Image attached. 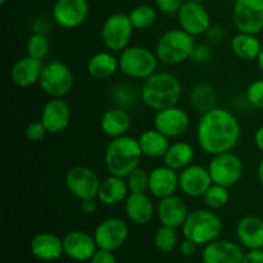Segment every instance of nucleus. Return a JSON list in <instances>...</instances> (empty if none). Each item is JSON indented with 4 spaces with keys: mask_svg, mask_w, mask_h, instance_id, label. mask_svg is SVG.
Instances as JSON below:
<instances>
[{
    "mask_svg": "<svg viewBox=\"0 0 263 263\" xmlns=\"http://www.w3.org/2000/svg\"><path fill=\"white\" fill-rule=\"evenodd\" d=\"M216 90L210 84H198L190 91V104L202 115L216 107Z\"/></svg>",
    "mask_w": 263,
    "mask_h": 263,
    "instance_id": "obj_32",
    "label": "nucleus"
},
{
    "mask_svg": "<svg viewBox=\"0 0 263 263\" xmlns=\"http://www.w3.org/2000/svg\"><path fill=\"white\" fill-rule=\"evenodd\" d=\"M189 213L187 205L185 204L184 200L175 194L159 199L158 207H157V216H158L159 222L174 229L184 225Z\"/></svg>",
    "mask_w": 263,
    "mask_h": 263,
    "instance_id": "obj_21",
    "label": "nucleus"
},
{
    "mask_svg": "<svg viewBox=\"0 0 263 263\" xmlns=\"http://www.w3.org/2000/svg\"><path fill=\"white\" fill-rule=\"evenodd\" d=\"M239 241L249 251L263 249V220L257 216H246L236 225Z\"/></svg>",
    "mask_w": 263,
    "mask_h": 263,
    "instance_id": "obj_23",
    "label": "nucleus"
},
{
    "mask_svg": "<svg viewBox=\"0 0 263 263\" xmlns=\"http://www.w3.org/2000/svg\"><path fill=\"white\" fill-rule=\"evenodd\" d=\"M102 131L109 138H120L126 135L131 127V117L125 108L116 107L105 110L100 120Z\"/></svg>",
    "mask_w": 263,
    "mask_h": 263,
    "instance_id": "obj_26",
    "label": "nucleus"
},
{
    "mask_svg": "<svg viewBox=\"0 0 263 263\" xmlns=\"http://www.w3.org/2000/svg\"><path fill=\"white\" fill-rule=\"evenodd\" d=\"M213 184L210 171L200 164H190L179 174V189L186 197L200 198Z\"/></svg>",
    "mask_w": 263,
    "mask_h": 263,
    "instance_id": "obj_15",
    "label": "nucleus"
},
{
    "mask_svg": "<svg viewBox=\"0 0 263 263\" xmlns=\"http://www.w3.org/2000/svg\"><path fill=\"white\" fill-rule=\"evenodd\" d=\"M128 238V226L122 218L109 217L97 226L94 239L98 248L115 252L125 244Z\"/></svg>",
    "mask_w": 263,
    "mask_h": 263,
    "instance_id": "obj_13",
    "label": "nucleus"
},
{
    "mask_svg": "<svg viewBox=\"0 0 263 263\" xmlns=\"http://www.w3.org/2000/svg\"><path fill=\"white\" fill-rule=\"evenodd\" d=\"M195 247H197V244L185 238L184 240H182V243L180 244V252H181V254L184 257H190L194 254Z\"/></svg>",
    "mask_w": 263,
    "mask_h": 263,
    "instance_id": "obj_44",
    "label": "nucleus"
},
{
    "mask_svg": "<svg viewBox=\"0 0 263 263\" xmlns=\"http://www.w3.org/2000/svg\"><path fill=\"white\" fill-rule=\"evenodd\" d=\"M182 97L180 80L168 72H156L144 80L140 89V98L151 109L158 110L175 107Z\"/></svg>",
    "mask_w": 263,
    "mask_h": 263,
    "instance_id": "obj_2",
    "label": "nucleus"
},
{
    "mask_svg": "<svg viewBox=\"0 0 263 263\" xmlns=\"http://www.w3.org/2000/svg\"><path fill=\"white\" fill-rule=\"evenodd\" d=\"M7 3V0H0V4H5Z\"/></svg>",
    "mask_w": 263,
    "mask_h": 263,
    "instance_id": "obj_51",
    "label": "nucleus"
},
{
    "mask_svg": "<svg viewBox=\"0 0 263 263\" xmlns=\"http://www.w3.org/2000/svg\"><path fill=\"white\" fill-rule=\"evenodd\" d=\"M31 253L41 261H55L64 253L63 240L51 233H40L31 240Z\"/></svg>",
    "mask_w": 263,
    "mask_h": 263,
    "instance_id": "obj_24",
    "label": "nucleus"
},
{
    "mask_svg": "<svg viewBox=\"0 0 263 263\" xmlns=\"http://www.w3.org/2000/svg\"><path fill=\"white\" fill-rule=\"evenodd\" d=\"M202 198L208 208L221 210L225 205H228L229 200H230V193H229V187L218 184H212Z\"/></svg>",
    "mask_w": 263,
    "mask_h": 263,
    "instance_id": "obj_34",
    "label": "nucleus"
},
{
    "mask_svg": "<svg viewBox=\"0 0 263 263\" xmlns=\"http://www.w3.org/2000/svg\"><path fill=\"white\" fill-rule=\"evenodd\" d=\"M90 263H116L115 254L112 251L107 249H98L94 256L90 259Z\"/></svg>",
    "mask_w": 263,
    "mask_h": 263,
    "instance_id": "obj_42",
    "label": "nucleus"
},
{
    "mask_svg": "<svg viewBox=\"0 0 263 263\" xmlns=\"http://www.w3.org/2000/svg\"><path fill=\"white\" fill-rule=\"evenodd\" d=\"M179 189V174L167 166L157 167L149 172V193L157 199L174 195Z\"/></svg>",
    "mask_w": 263,
    "mask_h": 263,
    "instance_id": "obj_20",
    "label": "nucleus"
},
{
    "mask_svg": "<svg viewBox=\"0 0 263 263\" xmlns=\"http://www.w3.org/2000/svg\"><path fill=\"white\" fill-rule=\"evenodd\" d=\"M71 107L63 98H51L41 110V122L49 134H59L71 122Z\"/></svg>",
    "mask_w": 263,
    "mask_h": 263,
    "instance_id": "obj_17",
    "label": "nucleus"
},
{
    "mask_svg": "<svg viewBox=\"0 0 263 263\" xmlns=\"http://www.w3.org/2000/svg\"><path fill=\"white\" fill-rule=\"evenodd\" d=\"M189 125V115L177 105L158 110L154 116V128L170 139L184 135Z\"/></svg>",
    "mask_w": 263,
    "mask_h": 263,
    "instance_id": "obj_16",
    "label": "nucleus"
},
{
    "mask_svg": "<svg viewBox=\"0 0 263 263\" xmlns=\"http://www.w3.org/2000/svg\"><path fill=\"white\" fill-rule=\"evenodd\" d=\"M257 63H258L259 69H261V72L263 73V49H262L261 54H259V57L257 58Z\"/></svg>",
    "mask_w": 263,
    "mask_h": 263,
    "instance_id": "obj_49",
    "label": "nucleus"
},
{
    "mask_svg": "<svg viewBox=\"0 0 263 263\" xmlns=\"http://www.w3.org/2000/svg\"><path fill=\"white\" fill-rule=\"evenodd\" d=\"M64 254L74 261H87L91 259L98 251L94 236L85 231H71L63 238Z\"/></svg>",
    "mask_w": 263,
    "mask_h": 263,
    "instance_id": "obj_18",
    "label": "nucleus"
},
{
    "mask_svg": "<svg viewBox=\"0 0 263 263\" xmlns=\"http://www.w3.org/2000/svg\"><path fill=\"white\" fill-rule=\"evenodd\" d=\"M89 15L87 0H57L51 17L62 28L72 30L81 26Z\"/></svg>",
    "mask_w": 263,
    "mask_h": 263,
    "instance_id": "obj_14",
    "label": "nucleus"
},
{
    "mask_svg": "<svg viewBox=\"0 0 263 263\" xmlns=\"http://www.w3.org/2000/svg\"><path fill=\"white\" fill-rule=\"evenodd\" d=\"M184 2H200V3H202L203 0H184Z\"/></svg>",
    "mask_w": 263,
    "mask_h": 263,
    "instance_id": "obj_50",
    "label": "nucleus"
},
{
    "mask_svg": "<svg viewBox=\"0 0 263 263\" xmlns=\"http://www.w3.org/2000/svg\"><path fill=\"white\" fill-rule=\"evenodd\" d=\"M139 145H140L143 156L148 158H163L170 148V138L159 133L158 130H146L139 136Z\"/></svg>",
    "mask_w": 263,
    "mask_h": 263,
    "instance_id": "obj_30",
    "label": "nucleus"
},
{
    "mask_svg": "<svg viewBox=\"0 0 263 263\" xmlns=\"http://www.w3.org/2000/svg\"><path fill=\"white\" fill-rule=\"evenodd\" d=\"M66 186L80 200L97 199L102 180L94 170L86 166H74L66 174Z\"/></svg>",
    "mask_w": 263,
    "mask_h": 263,
    "instance_id": "obj_10",
    "label": "nucleus"
},
{
    "mask_svg": "<svg viewBox=\"0 0 263 263\" xmlns=\"http://www.w3.org/2000/svg\"><path fill=\"white\" fill-rule=\"evenodd\" d=\"M49 49H50V43H49L48 36L43 32L32 33L28 37L27 44H26L27 55L36 59H40V61H43L48 55Z\"/></svg>",
    "mask_w": 263,
    "mask_h": 263,
    "instance_id": "obj_35",
    "label": "nucleus"
},
{
    "mask_svg": "<svg viewBox=\"0 0 263 263\" xmlns=\"http://www.w3.org/2000/svg\"><path fill=\"white\" fill-rule=\"evenodd\" d=\"M195 37L181 28L166 31L158 39L156 45V55L159 62L168 66L180 64L189 61L195 48Z\"/></svg>",
    "mask_w": 263,
    "mask_h": 263,
    "instance_id": "obj_4",
    "label": "nucleus"
},
{
    "mask_svg": "<svg viewBox=\"0 0 263 263\" xmlns=\"http://www.w3.org/2000/svg\"><path fill=\"white\" fill-rule=\"evenodd\" d=\"M225 2H234V3H235L236 0H225Z\"/></svg>",
    "mask_w": 263,
    "mask_h": 263,
    "instance_id": "obj_52",
    "label": "nucleus"
},
{
    "mask_svg": "<svg viewBox=\"0 0 263 263\" xmlns=\"http://www.w3.org/2000/svg\"><path fill=\"white\" fill-rule=\"evenodd\" d=\"M233 22L239 32L258 35L263 30V0H236Z\"/></svg>",
    "mask_w": 263,
    "mask_h": 263,
    "instance_id": "obj_11",
    "label": "nucleus"
},
{
    "mask_svg": "<svg viewBox=\"0 0 263 263\" xmlns=\"http://www.w3.org/2000/svg\"><path fill=\"white\" fill-rule=\"evenodd\" d=\"M194 157V148L189 143L177 141V143L170 145L168 151L163 157V162L164 166L170 167L175 171H181L193 163Z\"/></svg>",
    "mask_w": 263,
    "mask_h": 263,
    "instance_id": "obj_31",
    "label": "nucleus"
},
{
    "mask_svg": "<svg viewBox=\"0 0 263 263\" xmlns=\"http://www.w3.org/2000/svg\"><path fill=\"white\" fill-rule=\"evenodd\" d=\"M131 23L136 30H146L152 27L157 20V12L153 7L146 4L136 5L128 13Z\"/></svg>",
    "mask_w": 263,
    "mask_h": 263,
    "instance_id": "obj_33",
    "label": "nucleus"
},
{
    "mask_svg": "<svg viewBox=\"0 0 263 263\" xmlns=\"http://www.w3.org/2000/svg\"><path fill=\"white\" fill-rule=\"evenodd\" d=\"M212 49H211L210 46L205 45V44H197L189 61L198 64H204L208 63V62L212 59Z\"/></svg>",
    "mask_w": 263,
    "mask_h": 263,
    "instance_id": "obj_40",
    "label": "nucleus"
},
{
    "mask_svg": "<svg viewBox=\"0 0 263 263\" xmlns=\"http://www.w3.org/2000/svg\"><path fill=\"white\" fill-rule=\"evenodd\" d=\"M134 26L128 14L115 13L104 21L102 26V41L110 51H122L130 44Z\"/></svg>",
    "mask_w": 263,
    "mask_h": 263,
    "instance_id": "obj_8",
    "label": "nucleus"
},
{
    "mask_svg": "<svg viewBox=\"0 0 263 263\" xmlns=\"http://www.w3.org/2000/svg\"><path fill=\"white\" fill-rule=\"evenodd\" d=\"M80 207H81L84 213L91 215V213H94L97 211V202H95V199H84L81 200V205Z\"/></svg>",
    "mask_w": 263,
    "mask_h": 263,
    "instance_id": "obj_46",
    "label": "nucleus"
},
{
    "mask_svg": "<svg viewBox=\"0 0 263 263\" xmlns=\"http://www.w3.org/2000/svg\"><path fill=\"white\" fill-rule=\"evenodd\" d=\"M154 244L162 253H170L177 244V234L174 228L162 225L154 234Z\"/></svg>",
    "mask_w": 263,
    "mask_h": 263,
    "instance_id": "obj_36",
    "label": "nucleus"
},
{
    "mask_svg": "<svg viewBox=\"0 0 263 263\" xmlns=\"http://www.w3.org/2000/svg\"><path fill=\"white\" fill-rule=\"evenodd\" d=\"M120 71L127 77L136 80H145L156 73L158 58L156 53L145 46H127L122 50L120 58Z\"/></svg>",
    "mask_w": 263,
    "mask_h": 263,
    "instance_id": "obj_6",
    "label": "nucleus"
},
{
    "mask_svg": "<svg viewBox=\"0 0 263 263\" xmlns=\"http://www.w3.org/2000/svg\"><path fill=\"white\" fill-rule=\"evenodd\" d=\"M240 135L238 118L223 108L215 107L203 113L197 125L198 145L211 156L233 151L238 145Z\"/></svg>",
    "mask_w": 263,
    "mask_h": 263,
    "instance_id": "obj_1",
    "label": "nucleus"
},
{
    "mask_svg": "<svg viewBox=\"0 0 263 263\" xmlns=\"http://www.w3.org/2000/svg\"><path fill=\"white\" fill-rule=\"evenodd\" d=\"M241 263H263V249H252L244 254Z\"/></svg>",
    "mask_w": 263,
    "mask_h": 263,
    "instance_id": "obj_43",
    "label": "nucleus"
},
{
    "mask_svg": "<svg viewBox=\"0 0 263 263\" xmlns=\"http://www.w3.org/2000/svg\"><path fill=\"white\" fill-rule=\"evenodd\" d=\"M257 177H258L259 184H261V186L263 187V159L259 162L258 167H257Z\"/></svg>",
    "mask_w": 263,
    "mask_h": 263,
    "instance_id": "obj_48",
    "label": "nucleus"
},
{
    "mask_svg": "<svg viewBox=\"0 0 263 263\" xmlns=\"http://www.w3.org/2000/svg\"><path fill=\"white\" fill-rule=\"evenodd\" d=\"M141 157L143 152L138 139L128 135L115 138L105 149V168L109 175L126 179L134 170L138 168Z\"/></svg>",
    "mask_w": 263,
    "mask_h": 263,
    "instance_id": "obj_3",
    "label": "nucleus"
},
{
    "mask_svg": "<svg viewBox=\"0 0 263 263\" xmlns=\"http://www.w3.org/2000/svg\"><path fill=\"white\" fill-rule=\"evenodd\" d=\"M184 0H156L157 8L167 15L177 14Z\"/></svg>",
    "mask_w": 263,
    "mask_h": 263,
    "instance_id": "obj_41",
    "label": "nucleus"
},
{
    "mask_svg": "<svg viewBox=\"0 0 263 263\" xmlns=\"http://www.w3.org/2000/svg\"><path fill=\"white\" fill-rule=\"evenodd\" d=\"M125 212L135 225H146L154 216V204L146 194L130 193L125 200Z\"/></svg>",
    "mask_w": 263,
    "mask_h": 263,
    "instance_id": "obj_25",
    "label": "nucleus"
},
{
    "mask_svg": "<svg viewBox=\"0 0 263 263\" xmlns=\"http://www.w3.org/2000/svg\"><path fill=\"white\" fill-rule=\"evenodd\" d=\"M244 253L240 247L230 240L216 239L202 252L203 263H241Z\"/></svg>",
    "mask_w": 263,
    "mask_h": 263,
    "instance_id": "obj_19",
    "label": "nucleus"
},
{
    "mask_svg": "<svg viewBox=\"0 0 263 263\" xmlns=\"http://www.w3.org/2000/svg\"><path fill=\"white\" fill-rule=\"evenodd\" d=\"M205 35H208V37L212 41H221L223 39L225 32H223L221 26H211V28L208 30V32Z\"/></svg>",
    "mask_w": 263,
    "mask_h": 263,
    "instance_id": "obj_45",
    "label": "nucleus"
},
{
    "mask_svg": "<svg viewBox=\"0 0 263 263\" xmlns=\"http://www.w3.org/2000/svg\"><path fill=\"white\" fill-rule=\"evenodd\" d=\"M230 48L236 58L241 59V61L252 62L257 61L263 46L257 35L239 32L231 39Z\"/></svg>",
    "mask_w": 263,
    "mask_h": 263,
    "instance_id": "obj_29",
    "label": "nucleus"
},
{
    "mask_svg": "<svg viewBox=\"0 0 263 263\" xmlns=\"http://www.w3.org/2000/svg\"><path fill=\"white\" fill-rule=\"evenodd\" d=\"M41 90L50 98H63L73 87V74L69 67L61 61L44 64L39 80Z\"/></svg>",
    "mask_w": 263,
    "mask_h": 263,
    "instance_id": "obj_7",
    "label": "nucleus"
},
{
    "mask_svg": "<svg viewBox=\"0 0 263 263\" xmlns=\"http://www.w3.org/2000/svg\"><path fill=\"white\" fill-rule=\"evenodd\" d=\"M208 171L213 184L231 187L238 184L243 176V161L233 152L216 154L208 164Z\"/></svg>",
    "mask_w": 263,
    "mask_h": 263,
    "instance_id": "obj_9",
    "label": "nucleus"
},
{
    "mask_svg": "<svg viewBox=\"0 0 263 263\" xmlns=\"http://www.w3.org/2000/svg\"><path fill=\"white\" fill-rule=\"evenodd\" d=\"M44 64L40 59L26 55L18 59L10 69V80L18 87H28L39 82Z\"/></svg>",
    "mask_w": 263,
    "mask_h": 263,
    "instance_id": "obj_22",
    "label": "nucleus"
},
{
    "mask_svg": "<svg viewBox=\"0 0 263 263\" xmlns=\"http://www.w3.org/2000/svg\"><path fill=\"white\" fill-rule=\"evenodd\" d=\"M26 138L27 140L32 141V143H37V141H41L46 136L48 130L44 126V123L41 121H36V122H31L30 125L26 127Z\"/></svg>",
    "mask_w": 263,
    "mask_h": 263,
    "instance_id": "obj_39",
    "label": "nucleus"
},
{
    "mask_svg": "<svg viewBox=\"0 0 263 263\" xmlns=\"http://www.w3.org/2000/svg\"><path fill=\"white\" fill-rule=\"evenodd\" d=\"M254 144L263 153V126H261L254 134Z\"/></svg>",
    "mask_w": 263,
    "mask_h": 263,
    "instance_id": "obj_47",
    "label": "nucleus"
},
{
    "mask_svg": "<svg viewBox=\"0 0 263 263\" xmlns=\"http://www.w3.org/2000/svg\"><path fill=\"white\" fill-rule=\"evenodd\" d=\"M177 21L180 28L194 37L205 35L212 26L210 13L200 2H184L177 13Z\"/></svg>",
    "mask_w": 263,
    "mask_h": 263,
    "instance_id": "obj_12",
    "label": "nucleus"
},
{
    "mask_svg": "<svg viewBox=\"0 0 263 263\" xmlns=\"http://www.w3.org/2000/svg\"><path fill=\"white\" fill-rule=\"evenodd\" d=\"M127 186L130 193H135V194H145V192L149 190V174L145 170L138 168L134 170L127 177Z\"/></svg>",
    "mask_w": 263,
    "mask_h": 263,
    "instance_id": "obj_37",
    "label": "nucleus"
},
{
    "mask_svg": "<svg viewBox=\"0 0 263 263\" xmlns=\"http://www.w3.org/2000/svg\"><path fill=\"white\" fill-rule=\"evenodd\" d=\"M246 98L252 107L263 109V80H256L248 85Z\"/></svg>",
    "mask_w": 263,
    "mask_h": 263,
    "instance_id": "obj_38",
    "label": "nucleus"
},
{
    "mask_svg": "<svg viewBox=\"0 0 263 263\" xmlns=\"http://www.w3.org/2000/svg\"><path fill=\"white\" fill-rule=\"evenodd\" d=\"M86 69L89 76L94 80H107L120 69V62L109 51H99L90 57Z\"/></svg>",
    "mask_w": 263,
    "mask_h": 263,
    "instance_id": "obj_28",
    "label": "nucleus"
},
{
    "mask_svg": "<svg viewBox=\"0 0 263 263\" xmlns=\"http://www.w3.org/2000/svg\"><path fill=\"white\" fill-rule=\"evenodd\" d=\"M181 228L184 238L197 246H207L221 235L222 221L212 211L195 210L189 213Z\"/></svg>",
    "mask_w": 263,
    "mask_h": 263,
    "instance_id": "obj_5",
    "label": "nucleus"
},
{
    "mask_svg": "<svg viewBox=\"0 0 263 263\" xmlns=\"http://www.w3.org/2000/svg\"><path fill=\"white\" fill-rule=\"evenodd\" d=\"M128 194H130V190H128L126 179L110 175L100 184L97 199L105 205H115L126 200Z\"/></svg>",
    "mask_w": 263,
    "mask_h": 263,
    "instance_id": "obj_27",
    "label": "nucleus"
}]
</instances>
